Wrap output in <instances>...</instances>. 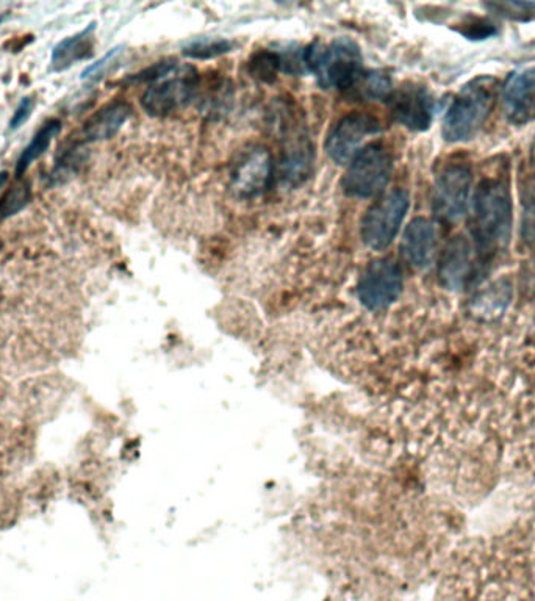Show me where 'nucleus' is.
Instances as JSON below:
<instances>
[{"mask_svg":"<svg viewBox=\"0 0 535 601\" xmlns=\"http://www.w3.org/2000/svg\"><path fill=\"white\" fill-rule=\"evenodd\" d=\"M8 180H10V173L8 171H0V190L7 185Z\"/></svg>","mask_w":535,"mask_h":601,"instance_id":"nucleus-29","label":"nucleus"},{"mask_svg":"<svg viewBox=\"0 0 535 601\" xmlns=\"http://www.w3.org/2000/svg\"><path fill=\"white\" fill-rule=\"evenodd\" d=\"M302 60L324 90H352L365 72L359 44L348 36L327 46L310 44L302 49Z\"/></svg>","mask_w":535,"mask_h":601,"instance_id":"nucleus-3","label":"nucleus"},{"mask_svg":"<svg viewBox=\"0 0 535 601\" xmlns=\"http://www.w3.org/2000/svg\"><path fill=\"white\" fill-rule=\"evenodd\" d=\"M521 242L526 246L535 245V170L529 168L520 176Z\"/></svg>","mask_w":535,"mask_h":601,"instance_id":"nucleus-19","label":"nucleus"},{"mask_svg":"<svg viewBox=\"0 0 535 601\" xmlns=\"http://www.w3.org/2000/svg\"><path fill=\"white\" fill-rule=\"evenodd\" d=\"M32 199V188L26 180H19L18 184L8 188L0 198V221L8 220L11 216L18 215L26 209Z\"/></svg>","mask_w":535,"mask_h":601,"instance_id":"nucleus-22","label":"nucleus"},{"mask_svg":"<svg viewBox=\"0 0 535 601\" xmlns=\"http://www.w3.org/2000/svg\"><path fill=\"white\" fill-rule=\"evenodd\" d=\"M501 101L510 124L526 126L535 121V68L512 72L501 90Z\"/></svg>","mask_w":535,"mask_h":601,"instance_id":"nucleus-12","label":"nucleus"},{"mask_svg":"<svg viewBox=\"0 0 535 601\" xmlns=\"http://www.w3.org/2000/svg\"><path fill=\"white\" fill-rule=\"evenodd\" d=\"M2 246L4 245H2V240H0V251H2Z\"/></svg>","mask_w":535,"mask_h":601,"instance_id":"nucleus-32","label":"nucleus"},{"mask_svg":"<svg viewBox=\"0 0 535 601\" xmlns=\"http://www.w3.org/2000/svg\"><path fill=\"white\" fill-rule=\"evenodd\" d=\"M393 173L392 154L381 143L368 144L348 163L342 187L352 198L368 199L381 195Z\"/></svg>","mask_w":535,"mask_h":601,"instance_id":"nucleus-4","label":"nucleus"},{"mask_svg":"<svg viewBox=\"0 0 535 601\" xmlns=\"http://www.w3.org/2000/svg\"><path fill=\"white\" fill-rule=\"evenodd\" d=\"M63 123L60 119L51 118L47 119L46 123L38 129L35 135H33L30 143L27 144L24 151L19 155L18 162H16V179L21 180L22 177L26 176L27 170L30 165L36 160L41 159L49 148H51L52 141L62 134Z\"/></svg>","mask_w":535,"mask_h":601,"instance_id":"nucleus-18","label":"nucleus"},{"mask_svg":"<svg viewBox=\"0 0 535 601\" xmlns=\"http://www.w3.org/2000/svg\"><path fill=\"white\" fill-rule=\"evenodd\" d=\"M395 123L413 132H424L434 121L435 99L431 91L417 83H406L387 99Z\"/></svg>","mask_w":535,"mask_h":601,"instance_id":"nucleus-11","label":"nucleus"},{"mask_svg":"<svg viewBox=\"0 0 535 601\" xmlns=\"http://www.w3.org/2000/svg\"><path fill=\"white\" fill-rule=\"evenodd\" d=\"M485 268L479 262L473 243L464 235L451 238L439 260L440 284L449 292H462L479 284Z\"/></svg>","mask_w":535,"mask_h":601,"instance_id":"nucleus-8","label":"nucleus"},{"mask_svg":"<svg viewBox=\"0 0 535 601\" xmlns=\"http://www.w3.org/2000/svg\"><path fill=\"white\" fill-rule=\"evenodd\" d=\"M470 234L479 262L487 270L506 251L512 235V193L503 174L485 176L470 202Z\"/></svg>","mask_w":535,"mask_h":601,"instance_id":"nucleus-1","label":"nucleus"},{"mask_svg":"<svg viewBox=\"0 0 535 601\" xmlns=\"http://www.w3.org/2000/svg\"><path fill=\"white\" fill-rule=\"evenodd\" d=\"M130 115H132V107L126 101L108 102L83 124L82 143L110 140L127 123Z\"/></svg>","mask_w":535,"mask_h":601,"instance_id":"nucleus-15","label":"nucleus"},{"mask_svg":"<svg viewBox=\"0 0 535 601\" xmlns=\"http://www.w3.org/2000/svg\"><path fill=\"white\" fill-rule=\"evenodd\" d=\"M496 96L495 77L479 76L465 83L443 116V138L449 143H465L478 137L495 108Z\"/></svg>","mask_w":535,"mask_h":601,"instance_id":"nucleus-2","label":"nucleus"},{"mask_svg":"<svg viewBox=\"0 0 535 601\" xmlns=\"http://www.w3.org/2000/svg\"><path fill=\"white\" fill-rule=\"evenodd\" d=\"M401 254L410 267L426 270L437 254V229L428 218H415L404 231Z\"/></svg>","mask_w":535,"mask_h":601,"instance_id":"nucleus-14","label":"nucleus"},{"mask_svg":"<svg viewBox=\"0 0 535 601\" xmlns=\"http://www.w3.org/2000/svg\"><path fill=\"white\" fill-rule=\"evenodd\" d=\"M35 107V94L24 96V98L19 101L18 107L15 108L13 115H11L10 121H8V130H10V132H15V130L21 129V127L29 121Z\"/></svg>","mask_w":535,"mask_h":601,"instance_id":"nucleus-27","label":"nucleus"},{"mask_svg":"<svg viewBox=\"0 0 535 601\" xmlns=\"http://www.w3.org/2000/svg\"><path fill=\"white\" fill-rule=\"evenodd\" d=\"M312 166V151L304 144H296L285 152L282 160V174L288 182L304 179Z\"/></svg>","mask_w":535,"mask_h":601,"instance_id":"nucleus-21","label":"nucleus"},{"mask_svg":"<svg viewBox=\"0 0 535 601\" xmlns=\"http://www.w3.org/2000/svg\"><path fill=\"white\" fill-rule=\"evenodd\" d=\"M8 18L7 13H2V15H0V26H2V22L5 21V19Z\"/></svg>","mask_w":535,"mask_h":601,"instance_id":"nucleus-31","label":"nucleus"},{"mask_svg":"<svg viewBox=\"0 0 535 601\" xmlns=\"http://www.w3.org/2000/svg\"><path fill=\"white\" fill-rule=\"evenodd\" d=\"M274 163L265 148H254L241 157L232 171V187L243 198H254L270 188Z\"/></svg>","mask_w":535,"mask_h":601,"instance_id":"nucleus-13","label":"nucleus"},{"mask_svg":"<svg viewBox=\"0 0 535 601\" xmlns=\"http://www.w3.org/2000/svg\"><path fill=\"white\" fill-rule=\"evenodd\" d=\"M249 71L255 79L270 83L276 79L279 72L284 71L281 54L273 51H260L252 57Z\"/></svg>","mask_w":535,"mask_h":601,"instance_id":"nucleus-23","label":"nucleus"},{"mask_svg":"<svg viewBox=\"0 0 535 601\" xmlns=\"http://www.w3.org/2000/svg\"><path fill=\"white\" fill-rule=\"evenodd\" d=\"M403 271L393 259H378L368 265L357 285L360 303L370 310L392 306L403 293Z\"/></svg>","mask_w":535,"mask_h":601,"instance_id":"nucleus-9","label":"nucleus"},{"mask_svg":"<svg viewBox=\"0 0 535 601\" xmlns=\"http://www.w3.org/2000/svg\"><path fill=\"white\" fill-rule=\"evenodd\" d=\"M352 90L368 101H387L393 93L392 79L382 71L363 72Z\"/></svg>","mask_w":535,"mask_h":601,"instance_id":"nucleus-20","label":"nucleus"},{"mask_svg":"<svg viewBox=\"0 0 535 601\" xmlns=\"http://www.w3.org/2000/svg\"><path fill=\"white\" fill-rule=\"evenodd\" d=\"M96 29V22H90L80 32L58 41L52 49L51 72L68 71L76 63L85 62L88 58L93 57Z\"/></svg>","mask_w":535,"mask_h":601,"instance_id":"nucleus-16","label":"nucleus"},{"mask_svg":"<svg viewBox=\"0 0 535 601\" xmlns=\"http://www.w3.org/2000/svg\"><path fill=\"white\" fill-rule=\"evenodd\" d=\"M124 46L113 47L112 51H108L101 60H97L93 65L87 66V68L83 69L82 76L80 79L82 80H91L97 79V77L101 76L104 69L107 68L110 63L121 54Z\"/></svg>","mask_w":535,"mask_h":601,"instance_id":"nucleus-28","label":"nucleus"},{"mask_svg":"<svg viewBox=\"0 0 535 601\" xmlns=\"http://www.w3.org/2000/svg\"><path fill=\"white\" fill-rule=\"evenodd\" d=\"M410 199L406 190H393L382 196L363 216V243L373 251H384L392 245L404 218L409 212Z\"/></svg>","mask_w":535,"mask_h":601,"instance_id":"nucleus-7","label":"nucleus"},{"mask_svg":"<svg viewBox=\"0 0 535 601\" xmlns=\"http://www.w3.org/2000/svg\"><path fill=\"white\" fill-rule=\"evenodd\" d=\"M531 166L535 170V138H534V141H532V146H531Z\"/></svg>","mask_w":535,"mask_h":601,"instance_id":"nucleus-30","label":"nucleus"},{"mask_svg":"<svg viewBox=\"0 0 535 601\" xmlns=\"http://www.w3.org/2000/svg\"><path fill=\"white\" fill-rule=\"evenodd\" d=\"M381 130V123L374 116L368 113H348L332 127L324 148L337 165H346L356 157L363 141L379 134Z\"/></svg>","mask_w":535,"mask_h":601,"instance_id":"nucleus-10","label":"nucleus"},{"mask_svg":"<svg viewBox=\"0 0 535 601\" xmlns=\"http://www.w3.org/2000/svg\"><path fill=\"white\" fill-rule=\"evenodd\" d=\"M459 33L467 36L468 40H487L492 38L498 33L495 24L487 21L484 18H478V16H468L467 21L462 22V27L459 29Z\"/></svg>","mask_w":535,"mask_h":601,"instance_id":"nucleus-26","label":"nucleus"},{"mask_svg":"<svg viewBox=\"0 0 535 601\" xmlns=\"http://www.w3.org/2000/svg\"><path fill=\"white\" fill-rule=\"evenodd\" d=\"M199 76L191 66H169L141 96V107L151 116H166L193 101L198 93Z\"/></svg>","mask_w":535,"mask_h":601,"instance_id":"nucleus-5","label":"nucleus"},{"mask_svg":"<svg viewBox=\"0 0 535 601\" xmlns=\"http://www.w3.org/2000/svg\"><path fill=\"white\" fill-rule=\"evenodd\" d=\"M232 49V43L223 38H199L184 47V54L196 60L220 57Z\"/></svg>","mask_w":535,"mask_h":601,"instance_id":"nucleus-24","label":"nucleus"},{"mask_svg":"<svg viewBox=\"0 0 535 601\" xmlns=\"http://www.w3.org/2000/svg\"><path fill=\"white\" fill-rule=\"evenodd\" d=\"M473 173L467 163L453 162L443 166L435 176L432 188V212L443 223L462 220L470 209Z\"/></svg>","mask_w":535,"mask_h":601,"instance_id":"nucleus-6","label":"nucleus"},{"mask_svg":"<svg viewBox=\"0 0 535 601\" xmlns=\"http://www.w3.org/2000/svg\"><path fill=\"white\" fill-rule=\"evenodd\" d=\"M485 8L503 18L521 22L535 21V4L531 2H492L485 4Z\"/></svg>","mask_w":535,"mask_h":601,"instance_id":"nucleus-25","label":"nucleus"},{"mask_svg":"<svg viewBox=\"0 0 535 601\" xmlns=\"http://www.w3.org/2000/svg\"><path fill=\"white\" fill-rule=\"evenodd\" d=\"M512 299V285L506 278L492 282L471 299V314L479 320L500 317Z\"/></svg>","mask_w":535,"mask_h":601,"instance_id":"nucleus-17","label":"nucleus"}]
</instances>
